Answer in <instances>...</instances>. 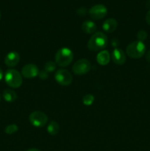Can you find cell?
Here are the masks:
<instances>
[{
	"instance_id": "cell-5",
	"label": "cell",
	"mask_w": 150,
	"mask_h": 151,
	"mask_svg": "<svg viewBox=\"0 0 150 151\" xmlns=\"http://www.w3.org/2000/svg\"><path fill=\"white\" fill-rule=\"evenodd\" d=\"M29 120L31 125L36 128H42L46 125L48 122V116L41 111H32L29 116Z\"/></svg>"
},
{
	"instance_id": "cell-23",
	"label": "cell",
	"mask_w": 150,
	"mask_h": 151,
	"mask_svg": "<svg viewBox=\"0 0 150 151\" xmlns=\"http://www.w3.org/2000/svg\"><path fill=\"white\" fill-rule=\"evenodd\" d=\"M146 21L147 24L150 25V9L146 13Z\"/></svg>"
},
{
	"instance_id": "cell-13",
	"label": "cell",
	"mask_w": 150,
	"mask_h": 151,
	"mask_svg": "<svg viewBox=\"0 0 150 151\" xmlns=\"http://www.w3.org/2000/svg\"><path fill=\"white\" fill-rule=\"evenodd\" d=\"M110 60V55L107 50H101L97 54L96 61L101 66H106Z\"/></svg>"
},
{
	"instance_id": "cell-24",
	"label": "cell",
	"mask_w": 150,
	"mask_h": 151,
	"mask_svg": "<svg viewBox=\"0 0 150 151\" xmlns=\"http://www.w3.org/2000/svg\"><path fill=\"white\" fill-rule=\"evenodd\" d=\"M145 59L147 62L150 63V50H149L145 55Z\"/></svg>"
},
{
	"instance_id": "cell-14",
	"label": "cell",
	"mask_w": 150,
	"mask_h": 151,
	"mask_svg": "<svg viewBox=\"0 0 150 151\" xmlns=\"http://www.w3.org/2000/svg\"><path fill=\"white\" fill-rule=\"evenodd\" d=\"M82 30L86 34H94L96 31V24L94 22L90 20H87L82 24Z\"/></svg>"
},
{
	"instance_id": "cell-9",
	"label": "cell",
	"mask_w": 150,
	"mask_h": 151,
	"mask_svg": "<svg viewBox=\"0 0 150 151\" xmlns=\"http://www.w3.org/2000/svg\"><path fill=\"white\" fill-rule=\"evenodd\" d=\"M39 69L38 66L32 63L26 64L22 67L21 69V75L25 78L32 79V78H36L39 74Z\"/></svg>"
},
{
	"instance_id": "cell-3",
	"label": "cell",
	"mask_w": 150,
	"mask_h": 151,
	"mask_svg": "<svg viewBox=\"0 0 150 151\" xmlns=\"http://www.w3.org/2000/svg\"><path fill=\"white\" fill-rule=\"evenodd\" d=\"M146 53V45L144 42L135 41L126 47V54L130 58L139 59Z\"/></svg>"
},
{
	"instance_id": "cell-19",
	"label": "cell",
	"mask_w": 150,
	"mask_h": 151,
	"mask_svg": "<svg viewBox=\"0 0 150 151\" xmlns=\"http://www.w3.org/2000/svg\"><path fill=\"white\" fill-rule=\"evenodd\" d=\"M18 131H19V127H18V125H15V124L7 125L5 128V129H4L5 134H8V135H11V134H15Z\"/></svg>"
},
{
	"instance_id": "cell-20",
	"label": "cell",
	"mask_w": 150,
	"mask_h": 151,
	"mask_svg": "<svg viewBox=\"0 0 150 151\" xmlns=\"http://www.w3.org/2000/svg\"><path fill=\"white\" fill-rule=\"evenodd\" d=\"M137 38H138V41L144 42L147 38V32L145 30H144V29L139 30L138 33H137Z\"/></svg>"
},
{
	"instance_id": "cell-22",
	"label": "cell",
	"mask_w": 150,
	"mask_h": 151,
	"mask_svg": "<svg viewBox=\"0 0 150 151\" xmlns=\"http://www.w3.org/2000/svg\"><path fill=\"white\" fill-rule=\"evenodd\" d=\"M86 13V10H85V7H80L77 10V13L79 16H84Z\"/></svg>"
},
{
	"instance_id": "cell-8",
	"label": "cell",
	"mask_w": 150,
	"mask_h": 151,
	"mask_svg": "<svg viewBox=\"0 0 150 151\" xmlns=\"http://www.w3.org/2000/svg\"><path fill=\"white\" fill-rule=\"evenodd\" d=\"M88 13L91 19L94 20H100L105 17L107 14V9L104 4H96L90 8Z\"/></svg>"
},
{
	"instance_id": "cell-4",
	"label": "cell",
	"mask_w": 150,
	"mask_h": 151,
	"mask_svg": "<svg viewBox=\"0 0 150 151\" xmlns=\"http://www.w3.org/2000/svg\"><path fill=\"white\" fill-rule=\"evenodd\" d=\"M4 81L7 86L13 88H19L22 85V75L16 69H10L6 71L4 74Z\"/></svg>"
},
{
	"instance_id": "cell-25",
	"label": "cell",
	"mask_w": 150,
	"mask_h": 151,
	"mask_svg": "<svg viewBox=\"0 0 150 151\" xmlns=\"http://www.w3.org/2000/svg\"><path fill=\"white\" fill-rule=\"evenodd\" d=\"M3 76H4V75H3V72H2V70H1V68H0V81L2 79Z\"/></svg>"
},
{
	"instance_id": "cell-11",
	"label": "cell",
	"mask_w": 150,
	"mask_h": 151,
	"mask_svg": "<svg viewBox=\"0 0 150 151\" xmlns=\"http://www.w3.org/2000/svg\"><path fill=\"white\" fill-rule=\"evenodd\" d=\"M20 61V55L17 52H10L4 58V63L8 67H14Z\"/></svg>"
},
{
	"instance_id": "cell-27",
	"label": "cell",
	"mask_w": 150,
	"mask_h": 151,
	"mask_svg": "<svg viewBox=\"0 0 150 151\" xmlns=\"http://www.w3.org/2000/svg\"><path fill=\"white\" fill-rule=\"evenodd\" d=\"M1 11H0V19H1Z\"/></svg>"
},
{
	"instance_id": "cell-26",
	"label": "cell",
	"mask_w": 150,
	"mask_h": 151,
	"mask_svg": "<svg viewBox=\"0 0 150 151\" xmlns=\"http://www.w3.org/2000/svg\"><path fill=\"white\" fill-rule=\"evenodd\" d=\"M26 151H41V150H38V149H36V148H30Z\"/></svg>"
},
{
	"instance_id": "cell-2",
	"label": "cell",
	"mask_w": 150,
	"mask_h": 151,
	"mask_svg": "<svg viewBox=\"0 0 150 151\" xmlns=\"http://www.w3.org/2000/svg\"><path fill=\"white\" fill-rule=\"evenodd\" d=\"M74 59L73 52L67 47L58 50L54 56V62L60 67H66L71 63Z\"/></svg>"
},
{
	"instance_id": "cell-7",
	"label": "cell",
	"mask_w": 150,
	"mask_h": 151,
	"mask_svg": "<svg viewBox=\"0 0 150 151\" xmlns=\"http://www.w3.org/2000/svg\"><path fill=\"white\" fill-rule=\"evenodd\" d=\"M54 78L57 83L63 86H69L72 83L73 81V77L71 72L68 71L67 69H58L55 72Z\"/></svg>"
},
{
	"instance_id": "cell-18",
	"label": "cell",
	"mask_w": 150,
	"mask_h": 151,
	"mask_svg": "<svg viewBox=\"0 0 150 151\" xmlns=\"http://www.w3.org/2000/svg\"><path fill=\"white\" fill-rule=\"evenodd\" d=\"M57 65L56 64V63L54 61H48L45 63L44 65V70H45L46 72H53L54 70H56V68H57Z\"/></svg>"
},
{
	"instance_id": "cell-1",
	"label": "cell",
	"mask_w": 150,
	"mask_h": 151,
	"mask_svg": "<svg viewBox=\"0 0 150 151\" xmlns=\"http://www.w3.org/2000/svg\"><path fill=\"white\" fill-rule=\"evenodd\" d=\"M108 44V39L102 32H96L91 35L87 47L91 51L97 52L103 50Z\"/></svg>"
},
{
	"instance_id": "cell-17",
	"label": "cell",
	"mask_w": 150,
	"mask_h": 151,
	"mask_svg": "<svg viewBox=\"0 0 150 151\" xmlns=\"http://www.w3.org/2000/svg\"><path fill=\"white\" fill-rule=\"evenodd\" d=\"M94 96L91 94H87L82 97V103L86 106H90L94 103Z\"/></svg>"
},
{
	"instance_id": "cell-16",
	"label": "cell",
	"mask_w": 150,
	"mask_h": 151,
	"mask_svg": "<svg viewBox=\"0 0 150 151\" xmlns=\"http://www.w3.org/2000/svg\"><path fill=\"white\" fill-rule=\"evenodd\" d=\"M60 126L55 121H51L47 125V132L51 136H55L58 134Z\"/></svg>"
},
{
	"instance_id": "cell-10",
	"label": "cell",
	"mask_w": 150,
	"mask_h": 151,
	"mask_svg": "<svg viewBox=\"0 0 150 151\" xmlns=\"http://www.w3.org/2000/svg\"><path fill=\"white\" fill-rule=\"evenodd\" d=\"M110 57H111L113 63L117 65L124 64L126 60V56L124 52L119 48H116L113 50Z\"/></svg>"
},
{
	"instance_id": "cell-21",
	"label": "cell",
	"mask_w": 150,
	"mask_h": 151,
	"mask_svg": "<svg viewBox=\"0 0 150 151\" xmlns=\"http://www.w3.org/2000/svg\"><path fill=\"white\" fill-rule=\"evenodd\" d=\"M38 77L42 80H46L49 78V74L48 72H46L45 70H41L39 72L38 74Z\"/></svg>"
},
{
	"instance_id": "cell-28",
	"label": "cell",
	"mask_w": 150,
	"mask_h": 151,
	"mask_svg": "<svg viewBox=\"0 0 150 151\" xmlns=\"http://www.w3.org/2000/svg\"><path fill=\"white\" fill-rule=\"evenodd\" d=\"M0 101H1V95H0Z\"/></svg>"
},
{
	"instance_id": "cell-12",
	"label": "cell",
	"mask_w": 150,
	"mask_h": 151,
	"mask_svg": "<svg viewBox=\"0 0 150 151\" xmlns=\"http://www.w3.org/2000/svg\"><path fill=\"white\" fill-rule=\"evenodd\" d=\"M118 26L117 21L115 19H107L103 22L102 24V29L103 30L105 31L106 32H113L116 29Z\"/></svg>"
},
{
	"instance_id": "cell-6",
	"label": "cell",
	"mask_w": 150,
	"mask_h": 151,
	"mask_svg": "<svg viewBox=\"0 0 150 151\" xmlns=\"http://www.w3.org/2000/svg\"><path fill=\"white\" fill-rule=\"evenodd\" d=\"M91 69V63L85 58L76 60L72 66V71L76 75H83L90 72Z\"/></svg>"
},
{
	"instance_id": "cell-15",
	"label": "cell",
	"mask_w": 150,
	"mask_h": 151,
	"mask_svg": "<svg viewBox=\"0 0 150 151\" xmlns=\"http://www.w3.org/2000/svg\"><path fill=\"white\" fill-rule=\"evenodd\" d=\"M2 97L6 102L13 103V102L16 101V99H17V94L13 90L7 88L3 91Z\"/></svg>"
}]
</instances>
